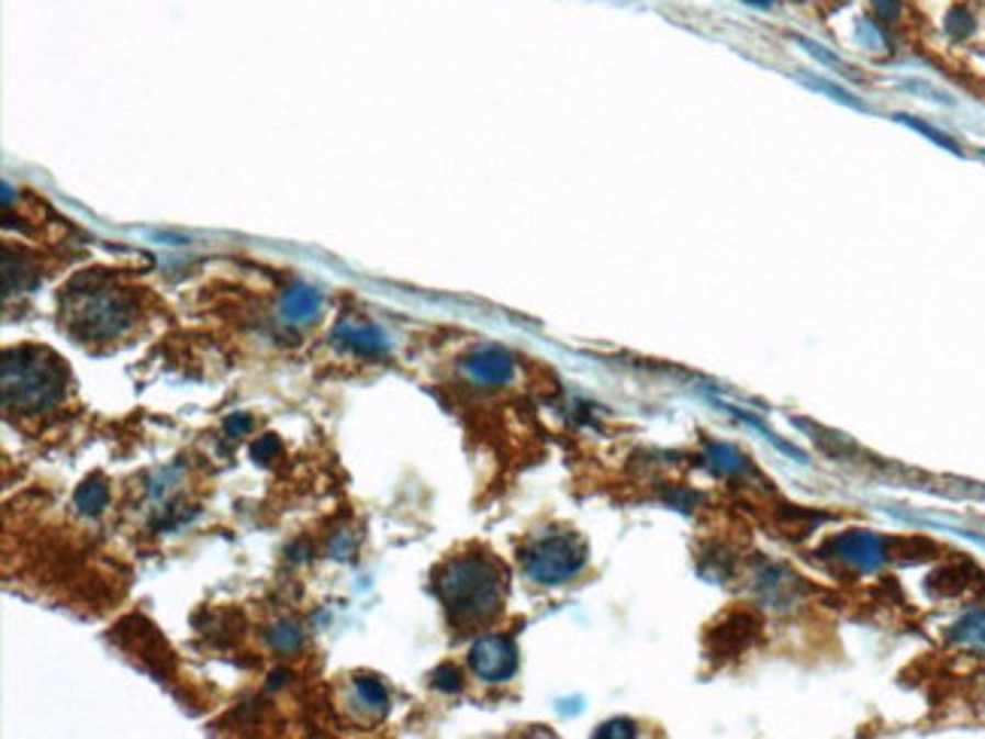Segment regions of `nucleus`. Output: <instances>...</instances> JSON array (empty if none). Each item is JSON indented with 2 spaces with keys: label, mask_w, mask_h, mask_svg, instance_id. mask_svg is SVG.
I'll return each instance as SVG.
<instances>
[{
  "label": "nucleus",
  "mask_w": 985,
  "mask_h": 739,
  "mask_svg": "<svg viewBox=\"0 0 985 739\" xmlns=\"http://www.w3.org/2000/svg\"><path fill=\"white\" fill-rule=\"evenodd\" d=\"M437 594L449 613V622L458 627L482 625L497 615L506 594L504 567L485 555L452 558L437 576Z\"/></svg>",
  "instance_id": "obj_1"
},
{
  "label": "nucleus",
  "mask_w": 985,
  "mask_h": 739,
  "mask_svg": "<svg viewBox=\"0 0 985 739\" xmlns=\"http://www.w3.org/2000/svg\"><path fill=\"white\" fill-rule=\"evenodd\" d=\"M64 373L61 361L46 349L7 351L3 358V403L7 410H27L40 413L49 410L64 398Z\"/></svg>",
  "instance_id": "obj_2"
},
{
  "label": "nucleus",
  "mask_w": 985,
  "mask_h": 739,
  "mask_svg": "<svg viewBox=\"0 0 985 739\" xmlns=\"http://www.w3.org/2000/svg\"><path fill=\"white\" fill-rule=\"evenodd\" d=\"M522 567L540 585H564L585 567V542L570 530L544 534L522 551Z\"/></svg>",
  "instance_id": "obj_3"
},
{
  "label": "nucleus",
  "mask_w": 985,
  "mask_h": 739,
  "mask_svg": "<svg viewBox=\"0 0 985 739\" xmlns=\"http://www.w3.org/2000/svg\"><path fill=\"white\" fill-rule=\"evenodd\" d=\"M70 322L86 339H113L134 322V306L122 291L89 289L70 294Z\"/></svg>",
  "instance_id": "obj_4"
},
{
  "label": "nucleus",
  "mask_w": 985,
  "mask_h": 739,
  "mask_svg": "<svg viewBox=\"0 0 985 739\" xmlns=\"http://www.w3.org/2000/svg\"><path fill=\"white\" fill-rule=\"evenodd\" d=\"M825 555L837 561V564L852 567L859 573H871V570H880V567L888 561V542H885L880 534H871V530H847V534H837L833 539L825 542Z\"/></svg>",
  "instance_id": "obj_5"
},
{
  "label": "nucleus",
  "mask_w": 985,
  "mask_h": 739,
  "mask_svg": "<svg viewBox=\"0 0 985 739\" xmlns=\"http://www.w3.org/2000/svg\"><path fill=\"white\" fill-rule=\"evenodd\" d=\"M470 670L482 682H506L516 676L518 649L506 634H485L470 646Z\"/></svg>",
  "instance_id": "obj_6"
},
{
  "label": "nucleus",
  "mask_w": 985,
  "mask_h": 739,
  "mask_svg": "<svg viewBox=\"0 0 985 739\" xmlns=\"http://www.w3.org/2000/svg\"><path fill=\"white\" fill-rule=\"evenodd\" d=\"M461 370L477 385H506V382H513V377H516V361L501 346H480V349H473L461 361Z\"/></svg>",
  "instance_id": "obj_7"
},
{
  "label": "nucleus",
  "mask_w": 985,
  "mask_h": 739,
  "mask_svg": "<svg viewBox=\"0 0 985 739\" xmlns=\"http://www.w3.org/2000/svg\"><path fill=\"white\" fill-rule=\"evenodd\" d=\"M334 343L343 349L355 351V355H365V358H377V355H385L392 349L385 331H379L377 325H370L365 318H343L340 325L334 327Z\"/></svg>",
  "instance_id": "obj_8"
},
{
  "label": "nucleus",
  "mask_w": 985,
  "mask_h": 739,
  "mask_svg": "<svg viewBox=\"0 0 985 739\" xmlns=\"http://www.w3.org/2000/svg\"><path fill=\"white\" fill-rule=\"evenodd\" d=\"M282 318L289 325H303V322H313L322 310V294H318L313 285H291L286 294H282Z\"/></svg>",
  "instance_id": "obj_9"
},
{
  "label": "nucleus",
  "mask_w": 985,
  "mask_h": 739,
  "mask_svg": "<svg viewBox=\"0 0 985 739\" xmlns=\"http://www.w3.org/2000/svg\"><path fill=\"white\" fill-rule=\"evenodd\" d=\"M949 639L961 649H967V652L985 654V609H973V613L961 615L949 630Z\"/></svg>",
  "instance_id": "obj_10"
},
{
  "label": "nucleus",
  "mask_w": 985,
  "mask_h": 739,
  "mask_svg": "<svg viewBox=\"0 0 985 739\" xmlns=\"http://www.w3.org/2000/svg\"><path fill=\"white\" fill-rule=\"evenodd\" d=\"M110 503V489L103 485L101 479H89L82 482L79 491H76V510L86 515H101Z\"/></svg>",
  "instance_id": "obj_11"
},
{
  "label": "nucleus",
  "mask_w": 985,
  "mask_h": 739,
  "mask_svg": "<svg viewBox=\"0 0 985 739\" xmlns=\"http://www.w3.org/2000/svg\"><path fill=\"white\" fill-rule=\"evenodd\" d=\"M967 567L959 564V567H943V570H937L934 576L928 579V589L934 591L937 597H952V594H959V591L967 589Z\"/></svg>",
  "instance_id": "obj_12"
},
{
  "label": "nucleus",
  "mask_w": 985,
  "mask_h": 739,
  "mask_svg": "<svg viewBox=\"0 0 985 739\" xmlns=\"http://www.w3.org/2000/svg\"><path fill=\"white\" fill-rule=\"evenodd\" d=\"M355 691H358L361 706H367L370 713L385 715V709H389V691H385V685L379 679L358 676L355 679Z\"/></svg>",
  "instance_id": "obj_13"
},
{
  "label": "nucleus",
  "mask_w": 985,
  "mask_h": 739,
  "mask_svg": "<svg viewBox=\"0 0 985 739\" xmlns=\"http://www.w3.org/2000/svg\"><path fill=\"white\" fill-rule=\"evenodd\" d=\"M707 461L719 473L725 477H731V473H743L746 470V458L740 451L734 449V446H725V443H707Z\"/></svg>",
  "instance_id": "obj_14"
},
{
  "label": "nucleus",
  "mask_w": 985,
  "mask_h": 739,
  "mask_svg": "<svg viewBox=\"0 0 985 739\" xmlns=\"http://www.w3.org/2000/svg\"><path fill=\"white\" fill-rule=\"evenodd\" d=\"M270 642H273V649H279V652H298L303 646V630L298 625L286 622V625H277L270 630Z\"/></svg>",
  "instance_id": "obj_15"
},
{
  "label": "nucleus",
  "mask_w": 985,
  "mask_h": 739,
  "mask_svg": "<svg viewBox=\"0 0 985 739\" xmlns=\"http://www.w3.org/2000/svg\"><path fill=\"white\" fill-rule=\"evenodd\" d=\"M897 122H904V125H909V127H913V131H919V134H925V137H928V139H934L937 146H943V149L959 152V146H955V139H949L947 134H940V131H934V127L922 125L919 119H909V115H897Z\"/></svg>",
  "instance_id": "obj_16"
},
{
  "label": "nucleus",
  "mask_w": 985,
  "mask_h": 739,
  "mask_svg": "<svg viewBox=\"0 0 985 739\" xmlns=\"http://www.w3.org/2000/svg\"><path fill=\"white\" fill-rule=\"evenodd\" d=\"M434 688L449 691V694H452V691H461V673H458L452 664L437 667V670H434Z\"/></svg>",
  "instance_id": "obj_17"
},
{
  "label": "nucleus",
  "mask_w": 985,
  "mask_h": 739,
  "mask_svg": "<svg viewBox=\"0 0 985 739\" xmlns=\"http://www.w3.org/2000/svg\"><path fill=\"white\" fill-rule=\"evenodd\" d=\"M807 86H809V88H816V91H828V94H831L833 101L849 103V107H855V110H864V107H861V103L855 101V98H852V94H849V91H843V88L831 86V82H825V79H813V76H807Z\"/></svg>",
  "instance_id": "obj_18"
},
{
  "label": "nucleus",
  "mask_w": 985,
  "mask_h": 739,
  "mask_svg": "<svg viewBox=\"0 0 985 739\" xmlns=\"http://www.w3.org/2000/svg\"><path fill=\"white\" fill-rule=\"evenodd\" d=\"M947 27L952 37H967L973 31V15L967 10H952L947 19Z\"/></svg>",
  "instance_id": "obj_19"
},
{
  "label": "nucleus",
  "mask_w": 985,
  "mask_h": 739,
  "mask_svg": "<svg viewBox=\"0 0 985 739\" xmlns=\"http://www.w3.org/2000/svg\"><path fill=\"white\" fill-rule=\"evenodd\" d=\"M637 730H634L631 721H606V725L597 727V737H634Z\"/></svg>",
  "instance_id": "obj_20"
},
{
  "label": "nucleus",
  "mask_w": 985,
  "mask_h": 739,
  "mask_svg": "<svg viewBox=\"0 0 985 739\" xmlns=\"http://www.w3.org/2000/svg\"><path fill=\"white\" fill-rule=\"evenodd\" d=\"M873 13L880 15L883 22H895L900 15V0H871Z\"/></svg>",
  "instance_id": "obj_21"
},
{
  "label": "nucleus",
  "mask_w": 985,
  "mask_h": 739,
  "mask_svg": "<svg viewBox=\"0 0 985 739\" xmlns=\"http://www.w3.org/2000/svg\"><path fill=\"white\" fill-rule=\"evenodd\" d=\"M277 451H279L277 437H265V439H258V443H255L253 455H255V458H258V461H270V458H273Z\"/></svg>",
  "instance_id": "obj_22"
},
{
  "label": "nucleus",
  "mask_w": 985,
  "mask_h": 739,
  "mask_svg": "<svg viewBox=\"0 0 985 739\" xmlns=\"http://www.w3.org/2000/svg\"><path fill=\"white\" fill-rule=\"evenodd\" d=\"M253 427V418H246V415H237V418H227V430L237 437V434H246Z\"/></svg>",
  "instance_id": "obj_23"
},
{
  "label": "nucleus",
  "mask_w": 985,
  "mask_h": 739,
  "mask_svg": "<svg viewBox=\"0 0 985 739\" xmlns=\"http://www.w3.org/2000/svg\"><path fill=\"white\" fill-rule=\"evenodd\" d=\"M746 3H752V7H771L776 0H746Z\"/></svg>",
  "instance_id": "obj_24"
}]
</instances>
